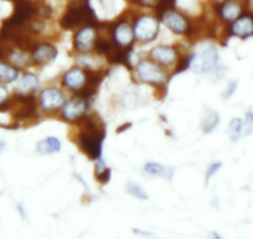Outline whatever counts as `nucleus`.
<instances>
[{
    "instance_id": "nucleus-2",
    "label": "nucleus",
    "mask_w": 253,
    "mask_h": 239,
    "mask_svg": "<svg viewBox=\"0 0 253 239\" xmlns=\"http://www.w3.org/2000/svg\"><path fill=\"white\" fill-rule=\"evenodd\" d=\"M217 63V51L212 45H205L190 57L189 67L196 73H205L212 70Z\"/></svg>"
},
{
    "instance_id": "nucleus-20",
    "label": "nucleus",
    "mask_w": 253,
    "mask_h": 239,
    "mask_svg": "<svg viewBox=\"0 0 253 239\" xmlns=\"http://www.w3.org/2000/svg\"><path fill=\"white\" fill-rule=\"evenodd\" d=\"M218 124V114L215 113V112L212 111H209L208 114H206V117L204 118L203 120V130L205 131V133H210V131H212L213 129L217 126Z\"/></svg>"
},
{
    "instance_id": "nucleus-6",
    "label": "nucleus",
    "mask_w": 253,
    "mask_h": 239,
    "mask_svg": "<svg viewBox=\"0 0 253 239\" xmlns=\"http://www.w3.org/2000/svg\"><path fill=\"white\" fill-rule=\"evenodd\" d=\"M96 30L92 26H86L75 35V48L80 52H89L92 48L96 47Z\"/></svg>"
},
{
    "instance_id": "nucleus-17",
    "label": "nucleus",
    "mask_w": 253,
    "mask_h": 239,
    "mask_svg": "<svg viewBox=\"0 0 253 239\" xmlns=\"http://www.w3.org/2000/svg\"><path fill=\"white\" fill-rule=\"evenodd\" d=\"M39 87V78L36 77L33 73H26L21 77V80L19 81L18 86H16V89H18L20 93L26 94L28 92L35 91Z\"/></svg>"
},
{
    "instance_id": "nucleus-13",
    "label": "nucleus",
    "mask_w": 253,
    "mask_h": 239,
    "mask_svg": "<svg viewBox=\"0 0 253 239\" xmlns=\"http://www.w3.org/2000/svg\"><path fill=\"white\" fill-rule=\"evenodd\" d=\"M232 34L240 38H247V36L252 35L253 34V19L250 16H241L237 18L233 23Z\"/></svg>"
},
{
    "instance_id": "nucleus-11",
    "label": "nucleus",
    "mask_w": 253,
    "mask_h": 239,
    "mask_svg": "<svg viewBox=\"0 0 253 239\" xmlns=\"http://www.w3.org/2000/svg\"><path fill=\"white\" fill-rule=\"evenodd\" d=\"M133 29L124 21L117 24L113 29V40L121 47H128L133 42Z\"/></svg>"
},
{
    "instance_id": "nucleus-26",
    "label": "nucleus",
    "mask_w": 253,
    "mask_h": 239,
    "mask_svg": "<svg viewBox=\"0 0 253 239\" xmlns=\"http://www.w3.org/2000/svg\"><path fill=\"white\" fill-rule=\"evenodd\" d=\"M109 177H111V170H109L108 167L97 171V179H98L101 182H108Z\"/></svg>"
},
{
    "instance_id": "nucleus-22",
    "label": "nucleus",
    "mask_w": 253,
    "mask_h": 239,
    "mask_svg": "<svg viewBox=\"0 0 253 239\" xmlns=\"http://www.w3.org/2000/svg\"><path fill=\"white\" fill-rule=\"evenodd\" d=\"M128 192H129L132 196L137 197L139 199H148V194L139 186V185H135V184H129L128 185Z\"/></svg>"
},
{
    "instance_id": "nucleus-25",
    "label": "nucleus",
    "mask_w": 253,
    "mask_h": 239,
    "mask_svg": "<svg viewBox=\"0 0 253 239\" xmlns=\"http://www.w3.org/2000/svg\"><path fill=\"white\" fill-rule=\"evenodd\" d=\"M253 131V116L248 111L246 114V124H245V133L251 134Z\"/></svg>"
},
{
    "instance_id": "nucleus-14",
    "label": "nucleus",
    "mask_w": 253,
    "mask_h": 239,
    "mask_svg": "<svg viewBox=\"0 0 253 239\" xmlns=\"http://www.w3.org/2000/svg\"><path fill=\"white\" fill-rule=\"evenodd\" d=\"M152 57L163 65H170L176 60V51L169 46H157L152 50Z\"/></svg>"
},
{
    "instance_id": "nucleus-18",
    "label": "nucleus",
    "mask_w": 253,
    "mask_h": 239,
    "mask_svg": "<svg viewBox=\"0 0 253 239\" xmlns=\"http://www.w3.org/2000/svg\"><path fill=\"white\" fill-rule=\"evenodd\" d=\"M19 77L18 68L5 62H0V82L1 83H11Z\"/></svg>"
},
{
    "instance_id": "nucleus-30",
    "label": "nucleus",
    "mask_w": 253,
    "mask_h": 239,
    "mask_svg": "<svg viewBox=\"0 0 253 239\" xmlns=\"http://www.w3.org/2000/svg\"><path fill=\"white\" fill-rule=\"evenodd\" d=\"M250 112H251V114H252V116H253V108H251Z\"/></svg>"
},
{
    "instance_id": "nucleus-5",
    "label": "nucleus",
    "mask_w": 253,
    "mask_h": 239,
    "mask_svg": "<svg viewBox=\"0 0 253 239\" xmlns=\"http://www.w3.org/2000/svg\"><path fill=\"white\" fill-rule=\"evenodd\" d=\"M138 77L145 83L150 84H163L167 82V73L162 70L158 65L150 62V61H142L137 67Z\"/></svg>"
},
{
    "instance_id": "nucleus-15",
    "label": "nucleus",
    "mask_w": 253,
    "mask_h": 239,
    "mask_svg": "<svg viewBox=\"0 0 253 239\" xmlns=\"http://www.w3.org/2000/svg\"><path fill=\"white\" fill-rule=\"evenodd\" d=\"M220 15L223 20L226 21H233L240 16L241 14V6L237 1H233V0H230V1H226L221 5L220 8Z\"/></svg>"
},
{
    "instance_id": "nucleus-10",
    "label": "nucleus",
    "mask_w": 253,
    "mask_h": 239,
    "mask_svg": "<svg viewBox=\"0 0 253 239\" xmlns=\"http://www.w3.org/2000/svg\"><path fill=\"white\" fill-rule=\"evenodd\" d=\"M87 82L86 72L81 68H71L63 76V86L72 91H81Z\"/></svg>"
},
{
    "instance_id": "nucleus-8",
    "label": "nucleus",
    "mask_w": 253,
    "mask_h": 239,
    "mask_svg": "<svg viewBox=\"0 0 253 239\" xmlns=\"http://www.w3.org/2000/svg\"><path fill=\"white\" fill-rule=\"evenodd\" d=\"M87 111V102L84 98H75L63 104L62 117L67 121H75L81 119Z\"/></svg>"
},
{
    "instance_id": "nucleus-23",
    "label": "nucleus",
    "mask_w": 253,
    "mask_h": 239,
    "mask_svg": "<svg viewBox=\"0 0 253 239\" xmlns=\"http://www.w3.org/2000/svg\"><path fill=\"white\" fill-rule=\"evenodd\" d=\"M220 169H221V162H216V164H212L210 167H209L208 171H206V176H205L206 184H208L209 180H210L211 177H212L213 175H215Z\"/></svg>"
},
{
    "instance_id": "nucleus-4",
    "label": "nucleus",
    "mask_w": 253,
    "mask_h": 239,
    "mask_svg": "<svg viewBox=\"0 0 253 239\" xmlns=\"http://www.w3.org/2000/svg\"><path fill=\"white\" fill-rule=\"evenodd\" d=\"M159 31V23L153 16H140L137 19L133 28V33H134V38L137 40L142 41V42H147V41L154 40L155 36L158 35Z\"/></svg>"
},
{
    "instance_id": "nucleus-16",
    "label": "nucleus",
    "mask_w": 253,
    "mask_h": 239,
    "mask_svg": "<svg viewBox=\"0 0 253 239\" xmlns=\"http://www.w3.org/2000/svg\"><path fill=\"white\" fill-rule=\"evenodd\" d=\"M36 150L42 155L57 153L61 150V141L55 136H47V138L39 141L38 145H36Z\"/></svg>"
},
{
    "instance_id": "nucleus-19",
    "label": "nucleus",
    "mask_w": 253,
    "mask_h": 239,
    "mask_svg": "<svg viewBox=\"0 0 253 239\" xmlns=\"http://www.w3.org/2000/svg\"><path fill=\"white\" fill-rule=\"evenodd\" d=\"M144 170L153 176H163L167 177V179H171L172 172H174L172 169L165 167L160 164H155V162H148L144 166Z\"/></svg>"
},
{
    "instance_id": "nucleus-21",
    "label": "nucleus",
    "mask_w": 253,
    "mask_h": 239,
    "mask_svg": "<svg viewBox=\"0 0 253 239\" xmlns=\"http://www.w3.org/2000/svg\"><path fill=\"white\" fill-rule=\"evenodd\" d=\"M243 131V121L241 119L235 118L231 120L230 125H228V134H230L232 140H237L241 136Z\"/></svg>"
},
{
    "instance_id": "nucleus-9",
    "label": "nucleus",
    "mask_w": 253,
    "mask_h": 239,
    "mask_svg": "<svg viewBox=\"0 0 253 239\" xmlns=\"http://www.w3.org/2000/svg\"><path fill=\"white\" fill-rule=\"evenodd\" d=\"M165 25L175 34H186L189 30V23L184 15L174 10H168L162 15Z\"/></svg>"
},
{
    "instance_id": "nucleus-3",
    "label": "nucleus",
    "mask_w": 253,
    "mask_h": 239,
    "mask_svg": "<svg viewBox=\"0 0 253 239\" xmlns=\"http://www.w3.org/2000/svg\"><path fill=\"white\" fill-rule=\"evenodd\" d=\"M94 20V14L88 4H80V5L70 6L65 13L63 18L61 19V26L63 29H72L82 23H89Z\"/></svg>"
},
{
    "instance_id": "nucleus-27",
    "label": "nucleus",
    "mask_w": 253,
    "mask_h": 239,
    "mask_svg": "<svg viewBox=\"0 0 253 239\" xmlns=\"http://www.w3.org/2000/svg\"><path fill=\"white\" fill-rule=\"evenodd\" d=\"M8 89L3 84H0V104L5 103L8 101Z\"/></svg>"
},
{
    "instance_id": "nucleus-24",
    "label": "nucleus",
    "mask_w": 253,
    "mask_h": 239,
    "mask_svg": "<svg viewBox=\"0 0 253 239\" xmlns=\"http://www.w3.org/2000/svg\"><path fill=\"white\" fill-rule=\"evenodd\" d=\"M135 3L142 6H147V8L157 9L160 4V0H135Z\"/></svg>"
},
{
    "instance_id": "nucleus-7",
    "label": "nucleus",
    "mask_w": 253,
    "mask_h": 239,
    "mask_svg": "<svg viewBox=\"0 0 253 239\" xmlns=\"http://www.w3.org/2000/svg\"><path fill=\"white\" fill-rule=\"evenodd\" d=\"M40 104L45 111H55L65 104V96L57 88H46L40 94Z\"/></svg>"
},
{
    "instance_id": "nucleus-1",
    "label": "nucleus",
    "mask_w": 253,
    "mask_h": 239,
    "mask_svg": "<svg viewBox=\"0 0 253 239\" xmlns=\"http://www.w3.org/2000/svg\"><path fill=\"white\" fill-rule=\"evenodd\" d=\"M104 126L97 118L88 117L84 121V125L80 133V146L82 150L91 159L97 160L102 155V145H103Z\"/></svg>"
},
{
    "instance_id": "nucleus-29",
    "label": "nucleus",
    "mask_w": 253,
    "mask_h": 239,
    "mask_svg": "<svg viewBox=\"0 0 253 239\" xmlns=\"http://www.w3.org/2000/svg\"><path fill=\"white\" fill-rule=\"evenodd\" d=\"M5 148H6V145H5V143H4L3 140H0V154L3 153L4 150H5Z\"/></svg>"
},
{
    "instance_id": "nucleus-28",
    "label": "nucleus",
    "mask_w": 253,
    "mask_h": 239,
    "mask_svg": "<svg viewBox=\"0 0 253 239\" xmlns=\"http://www.w3.org/2000/svg\"><path fill=\"white\" fill-rule=\"evenodd\" d=\"M236 88H237V82H232V83H230V86H228L227 91H226L225 93H223V97H225V98H230V97L232 96L233 93H235Z\"/></svg>"
},
{
    "instance_id": "nucleus-12",
    "label": "nucleus",
    "mask_w": 253,
    "mask_h": 239,
    "mask_svg": "<svg viewBox=\"0 0 253 239\" xmlns=\"http://www.w3.org/2000/svg\"><path fill=\"white\" fill-rule=\"evenodd\" d=\"M57 56V50L50 43H40L33 51V60L36 63H47Z\"/></svg>"
}]
</instances>
